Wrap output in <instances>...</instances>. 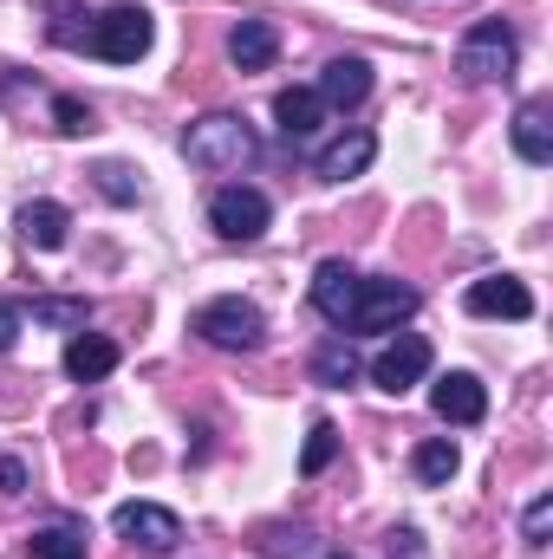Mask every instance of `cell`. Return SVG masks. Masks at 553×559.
Here are the masks:
<instances>
[{"label":"cell","instance_id":"obj_27","mask_svg":"<svg viewBox=\"0 0 553 559\" xmlns=\"http://www.w3.org/2000/svg\"><path fill=\"white\" fill-rule=\"evenodd\" d=\"M20 325H26V306L20 299H0V352L20 345Z\"/></svg>","mask_w":553,"mask_h":559},{"label":"cell","instance_id":"obj_16","mask_svg":"<svg viewBox=\"0 0 553 559\" xmlns=\"http://www.w3.org/2000/svg\"><path fill=\"white\" fill-rule=\"evenodd\" d=\"M280 52V33L268 26V20H242L235 33H228V59L242 66V72H268Z\"/></svg>","mask_w":553,"mask_h":559},{"label":"cell","instance_id":"obj_9","mask_svg":"<svg viewBox=\"0 0 553 559\" xmlns=\"http://www.w3.org/2000/svg\"><path fill=\"white\" fill-rule=\"evenodd\" d=\"M462 306H469L475 319H528V312H534V293H528L521 280H508V274H489V280L469 286Z\"/></svg>","mask_w":553,"mask_h":559},{"label":"cell","instance_id":"obj_21","mask_svg":"<svg viewBox=\"0 0 553 559\" xmlns=\"http://www.w3.org/2000/svg\"><path fill=\"white\" fill-rule=\"evenodd\" d=\"M332 455H339V429L332 423H313L306 429V449H299V475H319Z\"/></svg>","mask_w":553,"mask_h":559},{"label":"cell","instance_id":"obj_7","mask_svg":"<svg viewBox=\"0 0 553 559\" xmlns=\"http://www.w3.org/2000/svg\"><path fill=\"white\" fill-rule=\"evenodd\" d=\"M423 371H430V338H416V332H398V345H385L372 358V384L391 391V397H404L411 384H423Z\"/></svg>","mask_w":553,"mask_h":559},{"label":"cell","instance_id":"obj_6","mask_svg":"<svg viewBox=\"0 0 553 559\" xmlns=\"http://www.w3.org/2000/svg\"><path fill=\"white\" fill-rule=\"evenodd\" d=\"M209 222H215L222 241H261L268 222H274V202H268L261 189H248V182H228V189H215Z\"/></svg>","mask_w":553,"mask_h":559},{"label":"cell","instance_id":"obj_3","mask_svg":"<svg viewBox=\"0 0 553 559\" xmlns=\"http://www.w3.org/2000/svg\"><path fill=\"white\" fill-rule=\"evenodd\" d=\"M196 332L215 345V352H255L261 338H268V319H261V306L255 299H209L202 312H196Z\"/></svg>","mask_w":553,"mask_h":559},{"label":"cell","instance_id":"obj_11","mask_svg":"<svg viewBox=\"0 0 553 559\" xmlns=\"http://www.w3.org/2000/svg\"><path fill=\"white\" fill-rule=\"evenodd\" d=\"M313 92H319V105H326V111H352V105H365V98H372V66H365V59H332V66L319 72V85H313Z\"/></svg>","mask_w":553,"mask_h":559},{"label":"cell","instance_id":"obj_8","mask_svg":"<svg viewBox=\"0 0 553 559\" xmlns=\"http://www.w3.org/2000/svg\"><path fill=\"white\" fill-rule=\"evenodd\" d=\"M111 521H118L125 540H138L143 554H169V547L183 540V521H176L169 508H156V501H125Z\"/></svg>","mask_w":553,"mask_h":559},{"label":"cell","instance_id":"obj_10","mask_svg":"<svg viewBox=\"0 0 553 559\" xmlns=\"http://www.w3.org/2000/svg\"><path fill=\"white\" fill-rule=\"evenodd\" d=\"M430 411L443 423H482L489 417V391H482V378H469V371H449V378H436V391H430Z\"/></svg>","mask_w":553,"mask_h":559},{"label":"cell","instance_id":"obj_1","mask_svg":"<svg viewBox=\"0 0 553 559\" xmlns=\"http://www.w3.org/2000/svg\"><path fill=\"white\" fill-rule=\"evenodd\" d=\"M255 131L235 118V111H209V118H196L189 124V138H183V156L196 163V169H215V176H228V169H248L255 163Z\"/></svg>","mask_w":553,"mask_h":559},{"label":"cell","instance_id":"obj_18","mask_svg":"<svg viewBox=\"0 0 553 559\" xmlns=\"http://www.w3.org/2000/svg\"><path fill=\"white\" fill-rule=\"evenodd\" d=\"M515 150H521V163H553V111L541 98L521 105V118H515Z\"/></svg>","mask_w":553,"mask_h":559},{"label":"cell","instance_id":"obj_2","mask_svg":"<svg viewBox=\"0 0 553 559\" xmlns=\"http://www.w3.org/2000/svg\"><path fill=\"white\" fill-rule=\"evenodd\" d=\"M515 59H521V39H515V26H508L502 13H495V20H475V26L462 33V46H456V72H462L469 85L508 79Z\"/></svg>","mask_w":553,"mask_h":559},{"label":"cell","instance_id":"obj_15","mask_svg":"<svg viewBox=\"0 0 553 559\" xmlns=\"http://www.w3.org/2000/svg\"><path fill=\"white\" fill-rule=\"evenodd\" d=\"M352 299H358V274H352L345 261H326V267L313 274V306H319V312H326L332 325H345Z\"/></svg>","mask_w":553,"mask_h":559},{"label":"cell","instance_id":"obj_26","mask_svg":"<svg viewBox=\"0 0 553 559\" xmlns=\"http://www.w3.org/2000/svg\"><path fill=\"white\" fill-rule=\"evenodd\" d=\"M52 118H59V131H66V138H85V131H92V105H79V98H59V105H52Z\"/></svg>","mask_w":553,"mask_h":559},{"label":"cell","instance_id":"obj_20","mask_svg":"<svg viewBox=\"0 0 553 559\" xmlns=\"http://www.w3.org/2000/svg\"><path fill=\"white\" fill-rule=\"evenodd\" d=\"M313 378H319V384H352V378H358V358H352V345H339V338H332V345H319V358H313Z\"/></svg>","mask_w":553,"mask_h":559},{"label":"cell","instance_id":"obj_12","mask_svg":"<svg viewBox=\"0 0 553 559\" xmlns=\"http://www.w3.org/2000/svg\"><path fill=\"white\" fill-rule=\"evenodd\" d=\"M66 371H72L79 384H98V378L118 371V345H111L105 332H72V345H66Z\"/></svg>","mask_w":553,"mask_h":559},{"label":"cell","instance_id":"obj_22","mask_svg":"<svg viewBox=\"0 0 553 559\" xmlns=\"http://www.w3.org/2000/svg\"><path fill=\"white\" fill-rule=\"evenodd\" d=\"M33 559H85V534L46 527V534H33Z\"/></svg>","mask_w":553,"mask_h":559},{"label":"cell","instance_id":"obj_23","mask_svg":"<svg viewBox=\"0 0 553 559\" xmlns=\"http://www.w3.org/2000/svg\"><path fill=\"white\" fill-rule=\"evenodd\" d=\"M39 325H85V299H33Z\"/></svg>","mask_w":553,"mask_h":559},{"label":"cell","instance_id":"obj_29","mask_svg":"<svg viewBox=\"0 0 553 559\" xmlns=\"http://www.w3.org/2000/svg\"><path fill=\"white\" fill-rule=\"evenodd\" d=\"M332 559H352V554H332Z\"/></svg>","mask_w":553,"mask_h":559},{"label":"cell","instance_id":"obj_17","mask_svg":"<svg viewBox=\"0 0 553 559\" xmlns=\"http://www.w3.org/2000/svg\"><path fill=\"white\" fill-rule=\"evenodd\" d=\"M66 228H72V215H66L59 202H26V209H20V235H26V248H39V254L66 248Z\"/></svg>","mask_w":553,"mask_h":559},{"label":"cell","instance_id":"obj_14","mask_svg":"<svg viewBox=\"0 0 553 559\" xmlns=\"http://www.w3.org/2000/svg\"><path fill=\"white\" fill-rule=\"evenodd\" d=\"M372 156H378V138L372 131H352V138H339L332 150H319V176L326 182H352V176L372 169Z\"/></svg>","mask_w":553,"mask_h":559},{"label":"cell","instance_id":"obj_13","mask_svg":"<svg viewBox=\"0 0 553 559\" xmlns=\"http://www.w3.org/2000/svg\"><path fill=\"white\" fill-rule=\"evenodd\" d=\"M274 118H280V138L286 143H306L319 124H326V105H319V92L293 85V92H280L274 98Z\"/></svg>","mask_w":553,"mask_h":559},{"label":"cell","instance_id":"obj_24","mask_svg":"<svg viewBox=\"0 0 553 559\" xmlns=\"http://www.w3.org/2000/svg\"><path fill=\"white\" fill-rule=\"evenodd\" d=\"M548 534H553V495H541V501L521 514V540H528V547H548Z\"/></svg>","mask_w":553,"mask_h":559},{"label":"cell","instance_id":"obj_19","mask_svg":"<svg viewBox=\"0 0 553 559\" xmlns=\"http://www.w3.org/2000/svg\"><path fill=\"white\" fill-rule=\"evenodd\" d=\"M411 468H416V481H430V488H443V481H449V475L462 468V455H456V442H443V436H430V442H416Z\"/></svg>","mask_w":553,"mask_h":559},{"label":"cell","instance_id":"obj_28","mask_svg":"<svg viewBox=\"0 0 553 559\" xmlns=\"http://www.w3.org/2000/svg\"><path fill=\"white\" fill-rule=\"evenodd\" d=\"M20 488H26V468L13 455H0V495H20Z\"/></svg>","mask_w":553,"mask_h":559},{"label":"cell","instance_id":"obj_4","mask_svg":"<svg viewBox=\"0 0 553 559\" xmlns=\"http://www.w3.org/2000/svg\"><path fill=\"white\" fill-rule=\"evenodd\" d=\"M150 13L143 7H111V13H98L92 20V33H85V52H98V59H111V66H138L143 52H150Z\"/></svg>","mask_w":553,"mask_h":559},{"label":"cell","instance_id":"obj_5","mask_svg":"<svg viewBox=\"0 0 553 559\" xmlns=\"http://www.w3.org/2000/svg\"><path fill=\"white\" fill-rule=\"evenodd\" d=\"M416 312V286L404 280H365L358 274V299L345 312V332H391Z\"/></svg>","mask_w":553,"mask_h":559},{"label":"cell","instance_id":"obj_25","mask_svg":"<svg viewBox=\"0 0 553 559\" xmlns=\"http://www.w3.org/2000/svg\"><path fill=\"white\" fill-rule=\"evenodd\" d=\"M98 189H105L111 202H138V182H131L125 163H98Z\"/></svg>","mask_w":553,"mask_h":559}]
</instances>
